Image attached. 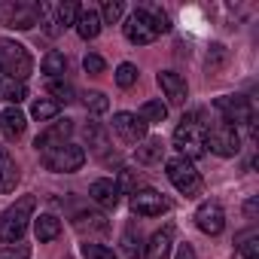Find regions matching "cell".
<instances>
[{
	"label": "cell",
	"mask_w": 259,
	"mask_h": 259,
	"mask_svg": "<svg viewBox=\"0 0 259 259\" xmlns=\"http://www.w3.org/2000/svg\"><path fill=\"white\" fill-rule=\"evenodd\" d=\"M37 22H40V4H28V0L0 4V25L16 28V31H31Z\"/></svg>",
	"instance_id": "6"
},
{
	"label": "cell",
	"mask_w": 259,
	"mask_h": 259,
	"mask_svg": "<svg viewBox=\"0 0 259 259\" xmlns=\"http://www.w3.org/2000/svg\"><path fill=\"white\" fill-rule=\"evenodd\" d=\"M82 104H85L89 113H107L110 110V101H107L104 92H85L82 95Z\"/></svg>",
	"instance_id": "29"
},
{
	"label": "cell",
	"mask_w": 259,
	"mask_h": 259,
	"mask_svg": "<svg viewBox=\"0 0 259 259\" xmlns=\"http://www.w3.org/2000/svg\"><path fill=\"white\" fill-rule=\"evenodd\" d=\"M204 135H207V125L201 122V110H192L189 116L180 119L177 132H174V147L183 159H201L207 153L204 147Z\"/></svg>",
	"instance_id": "2"
},
{
	"label": "cell",
	"mask_w": 259,
	"mask_h": 259,
	"mask_svg": "<svg viewBox=\"0 0 259 259\" xmlns=\"http://www.w3.org/2000/svg\"><path fill=\"white\" fill-rule=\"evenodd\" d=\"M132 210L138 217H162L168 210V201L156 189H135L132 192Z\"/></svg>",
	"instance_id": "11"
},
{
	"label": "cell",
	"mask_w": 259,
	"mask_h": 259,
	"mask_svg": "<svg viewBox=\"0 0 259 259\" xmlns=\"http://www.w3.org/2000/svg\"><path fill=\"white\" fill-rule=\"evenodd\" d=\"M58 104L52 101V98H40V101H34V107H31V116L34 119H40V122H49V119H55L58 116Z\"/></svg>",
	"instance_id": "27"
},
{
	"label": "cell",
	"mask_w": 259,
	"mask_h": 259,
	"mask_svg": "<svg viewBox=\"0 0 259 259\" xmlns=\"http://www.w3.org/2000/svg\"><path fill=\"white\" fill-rule=\"evenodd\" d=\"M223 61H226V46L213 43V46H210V52H207V67H210V70H217Z\"/></svg>",
	"instance_id": "35"
},
{
	"label": "cell",
	"mask_w": 259,
	"mask_h": 259,
	"mask_svg": "<svg viewBox=\"0 0 259 259\" xmlns=\"http://www.w3.org/2000/svg\"><path fill=\"white\" fill-rule=\"evenodd\" d=\"M19 165H16V159L10 156V150L7 147H0V192L4 195H10V192H16V186H19Z\"/></svg>",
	"instance_id": "16"
},
{
	"label": "cell",
	"mask_w": 259,
	"mask_h": 259,
	"mask_svg": "<svg viewBox=\"0 0 259 259\" xmlns=\"http://www.w3.org/2000/svg\"><path fill=\"white\" fill-rule=\"evenodd\" d=\"M116 186H119V192H122V189H128V192H135V174L122 168V174H119V183H116Z\"/></svg>",
	"instance_id": "37"
},
{
	"label": "cell",
	"mask_w": 259,
	"mask_h": 259,
	"mask_svg": "<svg viewBox=\"0 0 259 259\" xmlns=\"http://www.w3.org/2000/svg\"><path fill=\"white\" fill-rule=\"evenodd\" d=\"M195 226H198L204 235H220V232L226 229V213H223V207H220L217 201L198 204V210H195Z\"/></svg>",
	"instance_id": "13"
},
{
	"label": "cell",
	"mask_w": 259,
	"mask_h": 259,
	"mask_svg": "<svg viewBox=\"0 0 259 259\" xmlns=\"http://www.w3.org/2000/svg\"><path fill=\"white\" fill-rule=\"evenodd\" d=\"M34 207L37 198L34 195H22L16 204H10L4 213H0V241L4 244H19L28 232V223L34 220Z\"/></svg>",
	"instance_id": "3"
},
{
	"label": "cell",
	"mask_w": 259,
	"mask_h": 259,
	"mask_svg": "<svg viewBox=\"0 0 259 259\" xmlns=\"http://www.w3.org/2000/svg\"><path fill=\"white\" fill-rule=\"evenodd\" d=\"M85 165V150L76 147V144H64V147H55L49 153H43V168L52 171V174H73Z\"/></svg>",
	"instance_id": "7"
},
{
	"label": "cell",
	"mask_w": 259,
	"mask_h": 259,
	"mask_svg": "<svg viewBox=\"0 0 259 259\" xmlns=\"http://www.w3.org/2000/svg\"><path fill=\"white\" fill-rule=\"evenodd\" d=\"M82 259H119L110 247H104V244H92V241H85L82 244Z\"/></svg>",
	"instance_id": "32"
},
{
	"label": "cell",
	"mask_w": 259,
	"mask_h": 259,
	"mask_svg": "<svg viewBox=\"0 0 259 259\" xmlns=\"http://www.w3.org/2000/svg\"><path fill=\"white\" fill-rule=\"evenodd\" d=\"M116 82H119L122 89H132V85L138 82V67H135V64H128V61L119 64V67H116Z\"/></svg>",
	"instance_id": "33"
},
{
	"label": "cell",
	"mask_w": 259,
	"mask_h": 259,
	"mask_svg": "<svg viewBox=\"0 0 259 259\" xmlns=\"http://www.w3.org/2000/svg\"><path fill=\"white\" fill-rule=\"evenodd\" d=\"M147 125L150 122H165V116H168V107L162 104V101H147L144 107H141V113H138Z\"/></svg>",
	"instance_id": "28"
},
{
	"label": "cell",
	"mask_w": 259,
	"mask_h": 259,
	"mask_svg": "<svg viewBox=\"0 0 259 259\" xmlns=\"http://www.w3.org/2000/svg\"><path fill=\"white\" fill-rule=\"evenodd\" d=\"M49 95H52V101L61 107V104H70L73 101V85L67 82V79H49Z\"/></svg>",
	"instance_id": "26"
},
{
	"label": "cell",
	"mask_w": 259,
	"mask_h": 259,
	"mask_svg": "<svg viewBox=\"0 0 259 259\" xmlns=\"http://www.w3.org/2000/svg\"><path fill=\"white\" fill-rule=\"evenodd\" d=\"M177 259H195L192 244H180V247H177Z\"/></svg>",
	"instance_id": "38"
},
{
	"label": "cell",
	"mask_w": 259,
	"mask_h": 259,
	"mask_svg": "<svg viewBox=\"0 0 259 259\" xmlns=\"http://www.w3.org/2000/svg\"><path fill=\"white\" fill-rule=\"evenodd\" d=\"M122 13H125V7L119 4V0H107V4L98 10V16H101L104 25H116V22L122 19Z\"/></svg>",
	"instance_id": "30"
},
{
	"label": "cell",
	"mask_w": 259,
	"mask_h": 259,
	"mask_svg": "<svg viewBox=\"0 0 259 259\" xmlns=\"http://www.w3.org/2000/svg\"><path fill=\"white\" fill-rule=\"evenodd\" d=\"M25 125H28V119H25V113L19 107H7L4 113H0V128H4V135L10 141H16V138L25 135Z\"/></svg>",
	"instance_id": "19"
},
{
	"label": "cell",
	"mask_w": 259,
	"mask_h": 259,
	"mask_svg": "<svg viewBox=\"0 0 259 259\" xmlns=\"http://www.w3.org/2000/svg\"><path fill=\"white\" fill-rule=\"evenodd\" d=\"M244 210H247V217H253V213H256V198H250V201H247V207H244Z\"/></svg>",
	"instance_id": "39"
},
{
	"label": "cell",
	"mask_w": 259,
	"mask_h": 259,
	"mask_svg": "<svg viewBox=\"0 0 259 259\" xmlns=\"http://www.w3.org/2000/svg\"><path fill=\"white\" fill-rule=\"evenodd\" d=\"M238 241H241V244H238L241 256H247V259H256V256H259V238H256V232H244Z\"/></svg>",
	"instance_id": "31"
},
{
	"label": "cell",
	"mask_w": 259,
	"mask_h": 259,
	"mask_svg": "<svg viewBox=\"0 0 259 259\" xmlns=\"http://www.w3.org/2000/svg\"><path fill=\"white\" fill-rule=\"evenodd\" d=\"M113 132L122 144H141L147 138V122L138 113H116L113 116Z\"/></svg>",
	"instance_id": "10"
},
{
	"label": "cell",
	"mask_w": 259,
	"mask_h": 259,
	"mask_svg": "<svg viewBox=\"0 0 259 259\" xmlns=\"http://www.w3.org/2000/svg\"><path fill=\"white\" fill-rule=\"evenodd\" d=\"M34 235H37V241H55L58 235H61V220L58 217H52V213H40V217H34Z\"/></svg>",
	"instance_id": "21"
},
{
	"label": "cell",
	"mask_w": 259,
	"mask_h": 259,
	"mask_svg": "<svg viewBox=\"0 0 259 259\" xmlns=\"http://www.w3.org/2000/svg\"><path fill=\"white\" fill-rule=\"evenodd\" d=\"M73 226L79 229V232H107V220L101 217V213H89V210H82V213H76V220H73Z\"/></svg>",
	"instance_id": "25"
},
{
	"label": "cell",
	"mask_w": 259,
	"mask_h": 259,
	"mask_svg": "<svg viewBox=\"0 0 259 259\" xmlns=\"http://www.w3.org/2000/svg\"><path fill=\"white\" fill-rule=\"evenodd\" d=\"M73 25H76V34H79L82 40H95V37L101 34V28H104V22H101V16H98L95 7H79Z\"/></svg>",
	"instance_id": "17"
},
{
	"label": "cell",
	"mask_w": 259,
	"mask_h": 259,
	"mask_svg": "<svg viewBox=\"0 0 259 259\" xmlns=\"http://www.w3.org/2000/svg\"><path fill=\"white\" fill-rule=\"evenodd\" d=\"M82 67H85V73H104V58L101 55H85L82 58Z\"/></svg>",
	"instance_id": "36"
},
{
	"label": "cell",
	"mask_w": 259,
	"mask_h": 259,
	"mask_svg": "<svg viewBox=\"0 0 259 259\" xmlns=\"http://www.w3.org/2000/svg\"><path fill=\"white\" fill-rule=\"evenodd\" d=\"M0 259H31V247L28 244H4L0 247Z\"/></svg>",
	"instance_id": "34"
},
{
	"label": "cell",
	"mask_w": 259,
	"mask_h": 259,
	"mask_svg": "<svg viewBox=\"0 0 259 259\" xmlns=\"http://www.w3.org/2000/svg\"><path fill=\"white\" fill-rule=\"evenodd\" d=\"M165 171H168V180L174 183V189H177L180 195H186V198H198V195H201L204 180H201V174L192 168V162H189V159L174 156V159H168Z\"/></svg>",
	"instance_id": "5"
},
{
	"label": "cell",
	"mask_w": 259,
	"mask_h": 259,
	"mask_svg": "<svg viewBox=\"0 0 259 259\" xmlns=\"http://www.w3.org/2000/svg\"><path fill=\"white\" fill-rule=\"evenodd\" d=\"M204 147H210V153L229 159V156H238L241 150V135H238V128L220 122L213 128H207V135H204Z\"/></svg>",
	"instance_id": "8"
},
{
	"label": "cell",
	"mask_w": 259,
	"mask_h": 259,
	"mask_svg": "<svg viewBox=\"0 0 259 259\" xmlns=\"http://www.w3.org/2000/svg\"><path fill=\"white\" fill-rule=\"evenodd\" d=\"M25 95H28L25 82H13V79H7L4 73H0V98L10 101V107H19L25 101Z\"/></svg>",
	"instance_id": "23"
},
{
	"label": "cell",
	"mask_w": 259,
	"mask_h": 259,
	"mask_svg": "<svg viewBox=\"0 0 259 259\" xmlns=\"http://www.w3.org/2000/svg\"><path fill=\"white\" fill-rule=\"evenodd\" d=\"M89 195H92L95 204H101V207H107V210H113V207L119 204V186H116L113 180H107V177L95 180V183L89 186Z\"/></svg>",
	"instance_id": "18"
},
{
	"label": "cell",
	"mask_w": 259,
	"mask_h": 259,
	"mask_svg": "<svg viewBox=\"0 0 259 259\" xmlns=\"http://www.w3.org/2000/svg\"><path fill=\"white\" fill-rule=\"evenodd\" d=\"M43 73H46L49 79H64V73H67V58H64L61 52H46V58H43Z\"/></svg>",
	"instance_id": "24"
},
{
	"label": "cell",
	"mask_w": 259,
	"mask_h": 259,
	"mask_svg": "<svg viewBox=\"0 0 259 259\" xmlns=\"http://www.w3.org/2000/svg\"><path fill=\"white\" fill-rule=\"evenodd\" d=\"M70 135H73V122H70V119H64V122H52L49 128H43V132L37 135L34 147H37L40 153H49V150H55V147H64Z\"/></svg>",
	"instance_id": "12"
},
{
	"label": "cell",
	"mask_w": 259,
	"mask_h": 259,
	"mask_svg": "<svg viewBox=\"0 0 259 259\" xmlns=\"http://www.w3.org/2000/svg\"><path fill=\"white\" fill-rule=\"evenodd\" d=\"M34 70V58L28 52V46L16 43V40H0V73L13 82H25Z\"/></svg>",
	"instance_id": "4"
},
{
	"label": "cell",
	"mask_w": 259,
	"mask_h": 259,
	"mask_svg": "<svg viewBox=\"0 0 259 259\" xmlns=\"http://www.w3.org/2000/svg\"><path fill=\"white\" fill-rule=\"evenodd\" d=\"M125 31V40L135 43V46H147L153 43L159 34H168L171 31V22H168V13L159 10V7H147V10H135L132 16L125 19L122 25Z\"/></svg>",
	"instance_id": "1"
},
{
	"label": "cell",
	"mask_w": 259,
	"mask_h": 259,
	"mask_svg": "<svg viewBox=\"0 0 259 259\" xmlns=\"http://www.w3.org/2000/svg\"><path fill=\"white\" fill-rule=\"evenodd\" d=\"M119 244H122V253H125L128 259H141V256H144V238H141V232H138L135 223H128V226H125Z\"/></svg>",
	"instance_id": "22"
},
{
	"label": "cell",
	"mask_w": 259,
	"mask_h": 259,
	"mask_svg": "<svg viewBox=\"0 0 259 259\" xmlns=\"http://www.w3.org/2000/svg\"><path fill=\"white\" fill-rule=\"evenodd\" d=\"M213 107L220 110L223 122L232 125V128H241V125H250V122H253V107H250V101L241 98V95H223V98H217Z\"/></svg>",
	"instance_id": "9"
},
{
	"label": "cell",
	"mask_w": 259,
	"mask_h": 259,
	"mask_svg": "<svg viewBox=\"0 0 259 259\" xmlns=\"http://www.w3.org/2000/svg\"><path fill=\"white\" fill-rule=\"evenodd\" d=\"M135 156H138L141 165H156V162L165 159V141H162V138H144V141L138 144Z\"/></svg>",
	"instance_id": "20"
},
{
	"label": "cell",
	"mask_w": 259,
	"mask_h": 259,
	"mask_svg": "<svg viewBox=\"0 0 259 259\" xmlns=\"http://www.w3.org/2000/svg\"><path fill=\"white\" fill-rule=\"evenodd\" d=\"M159 89L165 92V98H168V104H186V98H189V89H186V79L177 73V70H162L159 73Z\"/></svg>",
	"instance_id": "14"
},
{
	"label": "cell",
	"mask_w": 259,
	"mask_h": 259,
	"mask_svg": "<svg viewBox=\"0 0 259 259\" xmlns=\"http://www.w3.org/2000/svg\"><path fill=\"white\" fill-rule=\"evenodd\" d=\"M174 250V226H165L153 232V238L144 244V259H168Z\"/></svg>",
	"instance_id": "15"
}]
</instances>
